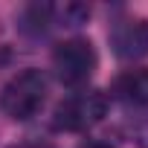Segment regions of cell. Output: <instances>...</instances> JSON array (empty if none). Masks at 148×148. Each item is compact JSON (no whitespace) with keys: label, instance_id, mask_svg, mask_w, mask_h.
Masks as SVG:
<instances>
[{"label":"cell","instance_id":"1","mask_svg":"<svg viewBox=\"0 0 148 148\" xmlns=\"http://www.w3.org/2000/svg\"><path fill=\"white\" fill-rule=\"evenodd\" d=\"M47 102V76L35 67H26L3 84L0 90V108L15 122H29L41 113Z\"/></svg>","mask_w":148,"mask_h":148},{"label":"cell","instance_id":"2","mask_svg":"<svg viewBox=\"0 0 148 148\" xmlns=\"http://www.w3.org/2000/svg\"><path fill=\"white\" fill-rule=\"evenodd\" d=\"M108 113V96L102 90H73L52 110V128L64 134H84L99 125Z\"/></svg>","mask_w":148,"mask_h":148},{"label":"cell","instance_id":"3","mask_svg":"<svg viewBox=\"0 0 148 148\" xmlns=\"http://www.w3.org/2000/svg\"><path fill=\"white\" fill-rule=\"evenodd\" d=\"M99 67V55L87 38H67L52 49L55 79L73 90H82Z\"/></svg>","mask_w":148,"mask_h":148},{"label":"cell","instance_id":"4","mask_svg":"<svg viewBox=\"0 0 148 148\" xmlns=\"http://www.w3.org/2000/svg\"><path fill=\"white\" fill-rule=\"evenodd\" d=\"M110 49L122 61H139L148 55V21L145 18H119L108 32Z\"/></svg>","mask_w":148,"mask_h":148},{"label":"cell","instance_id":"5","mask_svg":"<svg viewBox=\"0 0 148 148\" xmlns=\"http://www.w3.org/2000/svg\"><path fill=\"white\" fill-rule=\"evenodd\" d=\"M110 96L131 110H145L148 108V70L145 67L125 70L122 76H116Z\"/></svg>","mask_w":148,"mask_h":148},{"label":"cell","instance_id":"6","mask_svg":"<svg viewBox=\"0 0 148 148\" xmlns=\"http://www.w3.org/2000/svg\"><path fill=\"white\" fill-rule=\"evenodd\" d=\"M79 148H110V145L102 142V139H90V142H84V145H79Z\"/></svg>","mask_w":148,"mask_h":148},{"label":"cell","instance_id":"7","mask_svg":"<svg viewBox=\"0 0 148 148\" xmlns=\"http://www.w3.org/2000/svg\"><path fill=\"white\" fill-rule=\"evenodd\" d=\"M15 148H52L47 142H23V145H15Z\"/></svg>","mask_w":148,"mask_h":148}]
</instances>
